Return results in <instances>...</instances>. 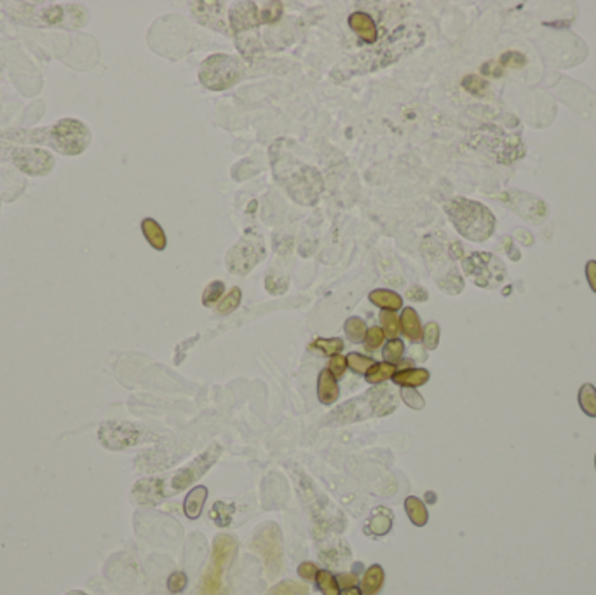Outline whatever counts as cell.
<instances>
[{
  "label": "cell",
  "mask_w": 596,
  "mask_h": 595,
  "mask_svg": "<svg viewBox=\"0 0 596 595\" xmlns=\"http://www.w3.org/2000/svg\"><path fill=\"white\" fill-rule=\"evenodd\" d=\"M445 211L457 232L469 241H485L495 230V217L478 201L454 197L445 203Z\"/></svg>",
  "instance_id": "cell-1"
},
{
  "label": "cell",
  "mask_w": 596,
  "mask_h": 595,
  "mask_svg": "<svg viewBox=\"0 0 596 595\" xmlns=\"http://www.w3.org/2000/svg\"><path fill=\"white\" fill-rule=\"evenodd\" d=\"M245 75V63L230 54H211L201 63L199 81L210 91H223L232 88Z\"/></svg>",
  "instance_id": "cell-2"
},
{
  "label": "cell",
  "mask_w": 596,
  "mask_h": 595,
  "mask_svg": "<svg viewBox=\"0 0 596 595\" xmlns=\"http://www.w3.org/2000/svg\"><path fill=\"white\" fill-rule=\"evenodd\" d=\"M40 142L53 147L56 152L65 156L82 154L91 143V131L84 123L77 119H62L54 126L40 131Z\"/></svg>",
  "instance_id": "cell-3"
},
{
  "label": "cell",
  "mask_w": 596,
  "mask_h": 595,
  "mask_svg": "<svg viewBox=\"0 0 596 595\" xmlns=\"http://www.w3.org/2000/svg\"><path fill=\"white\" fill-rule=\"evenodd\" d=\"M265 257V243L262 234L255 229H248L243 238L227 252L225 264L232 274L245 276Z\"/></svg>",
  "instance_id": "cell-4"
},
{
  "label": "cell",
  "mask_w": 596,
  "mask_h": 595,
  "mask_svg": "<svg viewBox=\"0 0 596 595\" xmlns=\"http://www.w3.org/2000/svg\"><path fill=\"white\" fill-rule=\"evenodd\" d=\"M237 552V539L232 534H218L213 542V553L201 585V595H216L222 587V576Z\"/></svg>",
  "instance_id": "cell-5"
},
{
  "label": "cell",
  "mask_w": 596,
  "mask_h": 595,
  "mask_svg": "<svg viewBox=\"0 0 596 595\" xmlns=\"http://www.w3.org/2000/svg\"><path fill=\"white\" fill-rule=\"evenodd\" d=\"M101 446L108 450H124L129 447L147 444V441H157L159 437L156 433L134 426L129 422H105L98 431Z\"/></svg>",
  "instance_id": "cell-6"
},
{
  "label": "cell",
  "mask_w": 596,
  "mask_h": 595,
  "mask_svg": "<svg viewBox=\"0 0 596 595\" xmlns=\"http://www.w3.org/2000/svg\"><path fill=\"white\" fill-rule=\"evenodd\" d=\"M253 550L262 555L269 578H275L283 569V534L277 524L262 526L253 537Z\"/></svg>",
  "instance_id": "cell-7"
},
{
  "label": "cell",
  "mask_w": 596,
  "mask_h": 595,
  "mask_svg": "<svg viewBox=\"0 0 596 595\" xmlns=\"http://www.w3.org/2000/svg\"><path fill=\"white\" fill-rule=\"evenodd\" d=\"M462 269L466 276H469L482 288H493L502 283L506 278V265L499 257L485 252L471 254L462 260Z\"/></svg>",
  "instance_id": "cell-8"
},
{
  "label": "cell",
  "mask_w": 596,
  "mask_h": 595,
  "mask_svg": "<svg viewBox=\"0 0 596 595\" xmlns=\"http://www.w3.org/2000/svg\"><path fill=\"white\" fill-rule=\"evenodd\" d=\"M220 454H222V447L218 446V444H213V446L208 447L206 450H204L201 456L195 457L194 461H192L190 465H187L185 468L178 470L176 472V475L171 478V489L175 492H180L184 491V489H187L188 485H192L194 482H197L201 476L204 475V473L208 472V470L211 468V466L216 463V459L220 457Z\"/></svg>",
  "instance_id": "cell-9"
},
{
  "label": "cell",
  "mask_w": 596,
  "mask_h": 595,
  "mask_svg": "<svg viewBox=\"0 0 596 595\" xmlns=\"http://www.w3.org/2000/svg\"><path fill=\"white\" fill-rule=\"evenodd\" d=\"M12 161L30 177H44L54 169V158L44 149H16L11 152Z\"/></svg>",
  "instance_id": "cell-10"
},
{
  "label": "cell",
  "mask_w": 596,
  "mask_h": 595,
  "mask_svg": "<svg viewBox=\"0 0 596 595\" xmlns=\"http://www.w3.org/2000/svg\"><path fill=\"white\" fill-rule=\"evenodd\" d=\"M258 23H260V14L253 2H237L229 11V27L236 35L256 32Z\"/></svg>",
  "instance_id": "cell-11"
},
{
  "label": "cell",
  "mask_w": 596,
  "mask_h": 595,
  "mask_svg": "<svg viewBox=\"0 0 596 595\" xmlns=\"http://www.w3.org/2000/svg\"><path fill=\"white\" fill-rule=\"evenodd\" d=\"M133 498L136 503L152 507L164 499V482L161 478H143L133 489Z\"/></svg>",
  "instance_id": "cell-12"
},
{
  "label": "cell",
  "mask_w": 596,
  "mask_h": 595,
  "mask_svg": "<svg viewBox=\"0 0 596 595\" xmlns=\"http://www.w3.org/2000/svg\"><path fill=\"white\" fill-rule=\"evenodd\" d=\"M349 27L354 30V34H358V37H361V40L368 44L377 42V38H379L377 23L370 14L363 11H356L349 16Z\"/></svg>",
  "instance_id": "cell-13"
},
{
  "label": "cell",
  "mask_w": 596,
  "mask_h": 595,
  "mask_svg": "<svg viewBox=\"0 0 596 595\" xmlns=\"http://www.w3.org/2000/svg\"><path fill=\"white\" fill-rule=\"evenodd\" d=\"M340 396V388L336 382V377L328 369L321 370L317 379V398L323 405H332Z\"/></svg>",
  "instance_id": "cell-14"
},
{
  "label": "cell",
  "mask_w": 596,
  "mask_h": 595,
  "mask_svg": "<svg viewBox=\"0 0 596 595\" xmlns=\"http://www.w3.org/2000/svg\"><path fill=\"white\" fill-rule=\"evenodd\" d=\"M429 377H431V374L425 369H403L394 374L393 380L401 388H419V386H424L427 382Z\"/></svg>",
  "instance_id": "cell-15"
},
{
  "label": "cell",
  "mask_w": 596,
  "mask_h": 595,
  "mask_svg": "<svg viewBox=\"0 0 596 595\" xmlns=\"http://www.w3.org/2000/svg\"><path fill=\"white\" fill-rule=\"evenodd\" d=\"M399 323H401V332L405 334L406 339H410L412 342L421 341L422 330H424V328H422L421 318H419V315H417V311L413 309V307H405V309H403Z\"/></svg>",
  "instance_id": "cell-16"
},
{
  "label": "cell",
  "mask_w": 596,
  "mask_h": 595,
  "mask_svg": "<svg viewBox=\"0 0 596 595\" xmlns=\"http://www.w3.org/2000/svg\"><path fill=\"white\" fill-rule=\"evenodd\" d=\"M206 499H208V489L206 487H203V485H201V487L192 489L184 501L185 515H187L190 520H195V518L201 517L204 503H206Z\"/></svg>",
  "instance_id": "cell-17"
},
{
  "label": "cell",
  "mask_w": 596,
  "mask_h": 595,
  "mask_svg": "<svg viewBox=\"0 0 596 595\" xmlns=\"http://www.w3.org/2000/svg\"><path fill=\"white\" fill-rule=\"evenodd\" d=\"M384 580H386V574H384L382 566L375 564L371 568H368L363 576V580H361V594L377 595L382 590Z\"/></svg>",
  "instance_id": "cell-18"
},
{
  "label": "cell",
  "mask_w": 596,
  "mask_h": 595,
  "mask_svg": "<svg viewBox=\"0 0 596 595\" xmlns=\"http://www.w3.org/2000/svg\"><path fill=\"white\" fill-rule=\"evenodd\" d=\"M370 302H373L375 306L384 309V311H393V313L403 307L401 295L393 292V290H384V288L373 290V292L370 293Z\"/></svg>",
  "instance_id": "cell-19"
},
{
  "label": "cell",
  "mask_w": 596,
  "mask_h": 595,
  "mask_svg": "<svg viewBox=\"0 0 596 595\" xmlns=\"http://www.w3.org/2000/svg\"><path fill=\"white\" fill-rule=\"evenodd\" d=\"M142 232L153 250H159V252H161V250H164L166 245H168L164 229H162V227L159 226V222H156L153 219H143Z\"/></svg>",
  "instance_id": "cell-20"
},
{
  "label": "cell",
  "mask_w": 596,
  "mask_h": 595,
  "mask_svg": "<svg viewBox=\"0 0 596 595\" xmlns=\"http://www.w3.org/2000/svg\"><path fill=\"white\" fill-rule=\"evenodd\" d=\"M405 510H406V515L410 517V520H412L417 527H424L425 524H427L429 513H427V508H425V503L422 501V499L415 498V496L406 498Z\"/></svg>",
  "instance_id": "cell-21"
},
{
  "label": "cell",
  "mask_w": 596,
  "mask_h": 595,
  "mask_svg": "<svg viewBox=\"0 0 596 595\" xmlns=\"http://www.w3.org/2000/svg\"><path fill=\"white\" fill-rule=\"evenodd\" d=\"M396 372L397 370L394 363H389V361H379V363H377V361H375L364 376H367V380L370 384H382L386 382V380L393 379V376Z\"/></svg>",
  "instance_id": "cell-22"
},
{
  "label": "cell",
  "mask_w": 596,
  "mask_h": 595,
  "mask_svg": "<svg viewBox=\"0 0 596 595\" xmlns=\"http://www.w3.org/2000/svg\"><path fill=\"white\" fill-rule=\"evenodd\" d=\"M579 407L588 417L596 419V388L593 384H582L579 389Z\"/></svg>",
  "instance_id": "cell-23"
},
{
  "label": "cell",
  "mask_w": 596,
  "mask_h": 595,
  "mask_svg": "<svg viewBox=\"0 0 596 595\" xmlns=\"http://www.w3.org/2000/svg\"><path fill=\"white\" fill-rule=\"evenodd\" d=\"M316 585L317 588L321 590L323 595H340V587H338V581H336L335 576L330 571L323 569L316 574Z\"/></svg>",
  "instance_id": "cell-24"
},
{
  "label": "cell",
  "mask_w": 596,
  "mask_h": 595,
  "mask_svg": "<svg viewBox=\"0 0 596 595\" xmlns=\"http://www.w3.org/2000/svg\"><path fill=\"white\" fill-rule=\"evenodd\" d=\"M241 299H243L241 288L234 287L232 290H230V292L216 304V311L220 313V315H230V313H234L237 307L241 306Z\"/></svg>",
  "instance_id": "cell-25"
},
{
  "label": "cell",
  "mask_w": 596,
  "mask_h": 595,
  "mask_svg": "<svg viewBox=\"0 0 596 595\" xmlns=\"http://www.w3.org/2000/svg\"><path fill=\"white\" fill-rule=\"evenodd\" d=\"M390 527H393V517H390L389 511L384 510L373 515V518L370 520V526H368V531L371 534H375V536H384V534L389 533Z\"/></svg>",
  "instance_id": "cell-26"
},
{
  "label": "cell",
  "mask_w": 596,
  "mask_h": 595,
  "mask_svg": "<svg viewBox=\"0 0 596 595\" xmlns=\"http://www.w3.org/2000/svg\"><path fill=\"white\" fill-rule=\"evenodd\" d=\"M345 335L349 337L351 342H361L367 335V323L363 318H358V316H351V318L345 321Z\"/></svg>",
  "instance_id": "cell-27"
},
{
  "label": "cell",
  "mask_w": 596,
  "mask_h": 595,
  "mask_svg": "<svg viewBox=\"0 0 596 595\" xmlns=\"http://www.w3.org/2000/svg\"><path fill=\"white\" fill-rule=\"evenodd\" d=\"M267 595H309V588L298 581L284 580L272 587Z\"/></svg>",
  "instance_id": "cell-28"
},
{
  "label": "cell",
  "mask_w": 596,
  "mask_h": 595,
  "mask_svg": "<svg viewBox=\"0 0 596 595\" xmlns=\"http://www.w3.org/2000/svg\"><path fill=\"white\" fill-rule=\"evenodd\" d=\"M380 325H382V330L384 334H386V337H389L390 341H393V339H397V335H399V332H401V323H399V318H397L396 313L393 311L380 313Z\"/></svg>",
  "instance_id": "cell-29"
},
{
  "label": "cell",
  "mask_w": 596,
  "mask_h": 595,
  "mask_svg": "<svg viewBox=\"0 0 596 595\" xmlns=\"http://www.w3.org/2000/svg\"><path fill=\"white\" fill-rule=\"evenodd\" d=\"M314 350H319L321 353L328 354V356H335V354H340L344 350V341L342 339H316L312 342Z\"/></svg>",
  "instance_id": "cell-30"
},
{
  "label": "cell",
  "mask_w": 596,
  "mask_h": 595,
  "mask_svg": "<svg viewBox=\"0 0 596 595\" xmlns=\"http://www.w3.org/2000/svg\"><path fill=\"white\" fill-rule=\"evenodd\" d=\"M223 292H225V284H223V281H211V283L204 288L203 304L206 307L214 306L218 300L222 299Z\"/></svg>",
  "instance_id": "cell-31"
},
{
  "label": "cell",
  "mask_w": 596,
  "mask_h": 595,
  "mask_svg": "<svg viewBox=\"0 0 596 595\" xmlns=\"http://www.w3.org/2000/svg\"><path fill=\"white\" fill-rule=\"evenodd\" d=\"M345 358H347V367L356 374H367L368 369L375 363L373 358L363 356V354L360 353H351Z\"/></svg>",
  "instance_id": "cell-32"
},
{
  "label": "cell",
  "mask_w": 596,
  "mask_h": 595,
  "mask_svg": "<svg viewBox=\"0 0 596 595\" xmlns=\"http://www.w3.org/2000/svg\"><path fill=\"white\" fill-rule=\"evenodd\" d=\"M422 341H424L425 350H436L438 344H440V325L434 321L427 323L424 326V330H422Z\"/></svg>",
  "instance_id": "cell-33"
},
{
  "label": "cell",
  "mask_w": 596,
  "mask_h": 595,
  "mask_svg": "<svg viewBox=\"0 0 596 595\" xmlns=\"http://www.w3.org/2000/svg\"><path fill=\"white\" fill-rule=\"evenodd\" d=\"M403 354H405V344L399 339H393L384 345V358L389 363H397L403 358Z\"/></svg>",
  "instance_id": "cell-34"
},
{
  "label": "cell",
  "mask_w": 596,
  "mask_h": 595,
  "mask_svg": "<svg viewBox=\"0 0 596 595\" xmlns=\"http://www.w3.org/2000/svg\"><path fill=\"white\" fill-rule=\"evenodd\" d=\"M384 341H386V334H384L382 328L380 326H371L367 330V335H364V348L368 351L379 350V348H382Z\"/></svg>",
  "instance_id": "cell-35"
},
{
  "label": "cell",
  "mask_w": 596,
  "mask_h": 595,
  "mask_svg": "<svg viewBox=\"0 0 596 595\" xmlns=\"http://www.w3.org/2000/svg\"><path fill=\"white\" fill-rule=\"evenodd\" d=\"M401 398L405 400V403L410 409H415V411H421V409L425 407L424 398L415 388H401Z\"/></svg>",
  "instance_id": "cell-36"
},
{
  "label": "cell",
  "mask_w": 596,
  "mask_h": 595,
  "mask_svg": "<svg viewBox=\"0 0 596 595\" xmlns=\"http://www.w3.org/2000/svg\"><path fill=\"white\" fill-rule=\"evenodd\" d=\"M211 518H213L218 526H229L230 522L229 507H227L225 503H222V501H218V503L213 507V510H211Z\"/></svg>",
  "instance_id": "cell-37"
},
{
  "label": "cell",
  "mask_w": 596,
  "mask_h": 595,
  "mask_svg": "<svg viewBox=\"0 0 596 595\" xmlns=\"http://www.w3.org/2000/svg\"><path fill=\"white\" fill-rule=\"evenodd\" d=\"M187 583H188V580H187V574H185V572H182V571L173 572V574L168 578V590L171 592V594H180V592L185 590Z\"/></svg>",
  "instance_id": "cell-38"
},
{
  "label": "cell",
  "mask_w": 596,
  "mask_h": 595,
  "mask_svg": "<svg viewBox=\"0 0 596 595\" xmlns=\"http://www.w3.org/2000/svg\"><path fill=\"white\" fill-rule=\"evenodd\" d=\"M265 288H267V292L272 293V295H281V293H284L288 290V280L286 278L269 276L265 280Z\"/></svg>",
  "instance_id": "cell-39"
},
{
  "label": "cell",
  "mask_w": 596,
  "mask_h": 595,
  "mask_svg": "<svg viewBox=\"0 0 596 595\" xmlns=\"http://www.w3.org/2000/svg\"><path fill=\"white\" fill-rule=\"evenodd\" d=\"M328 370L336 377V379L342 377L345 374V370H347V358L342 356V354H335V356H332V360H330V365H328Z\"/></svg>",
  "instance_id": "cell-40"
},
{
  "label": "cell",
  "mask_w": 596,
  "mask_h": 595,
  "mask_svg": "<svg viewBox=\"0 0 596 595\" xmlns=\"http://www.w3.org/2000/svg\"><path fill=\"white\" fill-rule=\"evenodd\" d=\"M317 572H319V569H317V566L314 562H302V564L298 566V574L307 581L316 580Z\"/></svg>",
  "instance_id": "cell-41"
},
{
  "label": "cell",
  "mask_w": 596,
  "mask_h": 595,
  "mask_svg": "<svg viewBox=\"0 0 596 595\" xmlns=\"http://www.w3.org/2000/svg\"><path fill=\"white\" fill-rule=\"evenodd\" d=\"M406 295H408L410 300H413V302H425V300L429 299V293L425 288L419 287V284H415V287H412L406 292Z\"/></svg>",
  "instance_id": "cell-42"
},
{
  "label": "cell",
  "mask_w": 596,
  "mask_h": 595,
  "mask_svg": "<svg viewBox=\"0 0 596 595\" xmlns=\"http://www.w3.org/2000/svg\"><path fill=\"white\" fill-rule=\"evenodd\" d=\"M336 581H338V587L347 590V588H354L356 585H358V576H356L354 572H342V574L336 578Z\"/></svg>",
  "instance_id": "cell-43"
},
{
  "label": "cell",
  "mask_w": 596,
  "mask_h": 595,
  "mask_svg": "<svg viewBox=\"0 0 596 595\" xmlns=\"http://www.w3.org/2000/svg\"><path fill=\"white\" fill-rule=\"evenodd\" d=\"M586 280H588L593 292L596 293V260H588V264H586Z\"/></svg>",
  "instance_id": "cell-44"
},
{
  "label": "cell",
  "mask_w": 596,
  "mask_h": 595,
  "mask_svg": "<svg viewBox=\"0 0 596 595\" xmlns=\"http://www.w3.org/2000/svg\"><path fill=\"white\" fill-rule=\"evenodd\" d=\"M467 82H473V86H464L466 89H469L471 93H474V95H480V89L478 88H485V82L480 81L478 77H466Z\"/></svg>",
  "instance_id": "cell-45"
},
{
  "label": "cell",
  "mask_w": 596,
  "mask_h": 595,
  "mask_svg": "<svg viewBox=\"0 0 596 595\" xmlns=\"http://www.w3.org/2000/svg\"><path fill=\"white\" fill-rule=\"evenodd\" d=\"M340 595H363L361 594V588H347V590H344L342 592Z\"/></svg>",
  "instance_id": "cell-46"
},
{
  "label": "cell",
  "mask_w": 596,
  "mask_h": 595,
  "mask_svg": "<svg viewBox=\"0 0 596 595\" xmlns=\"http://www.w3.org/2000/svg\"><path fill=\"white\" fill-rule=\"evenodd\" d=\"M69 595H84V594H81V592H72V594H69Z\"/></svg>",
  "instance_id": "cell-47"
},
{
  "label": "cell",
  "mask_w": 596,
  "mask_h": 595,
  "mask_svg": "<svg viewBox=\"0 0 596 595\" xmlns=\"http://www.w3.org/2000/svg\"><path fill=\"white\" fill-rule=\"evenodd\" d=\"M222 595H229V594H227V592H223V594H222Z\"/></svg>",
  "instance_id": "cell-48"
},
{
  "label": "cell",
  "mask_w": 596,
  "mask_h": 595,
  "mask_svg": "<svg viewBox=\"0 0 596 595\" xmlns=\"http://www.w3.org/2000/svg\"><path fill=\"white\" fill-rule=\"evenodd\" d=\"M595 466H596V457H595Z\"/></svg>",
  "instance_id": "cell-49"
}]
</instances>
